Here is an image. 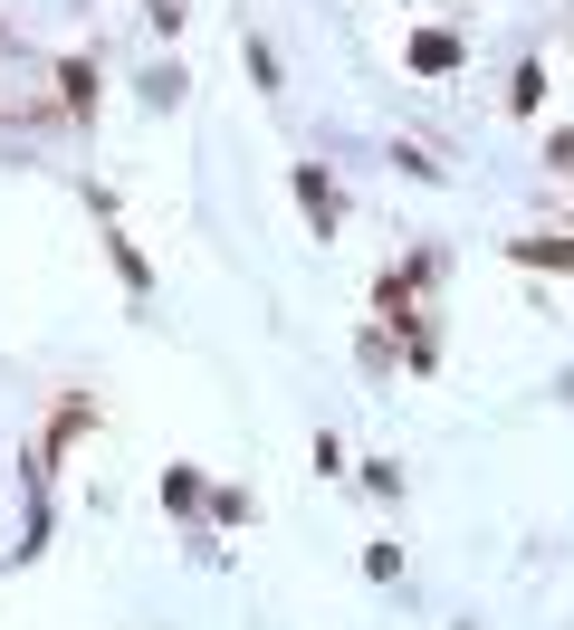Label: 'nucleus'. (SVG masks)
Masks as SVG:
<instances>
[{
    "label": "nucleus",
    "instance_id": "1",
    "mask_svg": "<svg viewBox=\"0 0 574 630\" xmlns=\"http://www.w3.org/2000/svg\"><path fill=\"white\" fill-rule=\"evenodd\" d=\"M297 201H307L316 230H335V182H326V172H297Z\"/></svg>",
    "mask_w": 574,
    "mask_h": 630
}]
</instances>
